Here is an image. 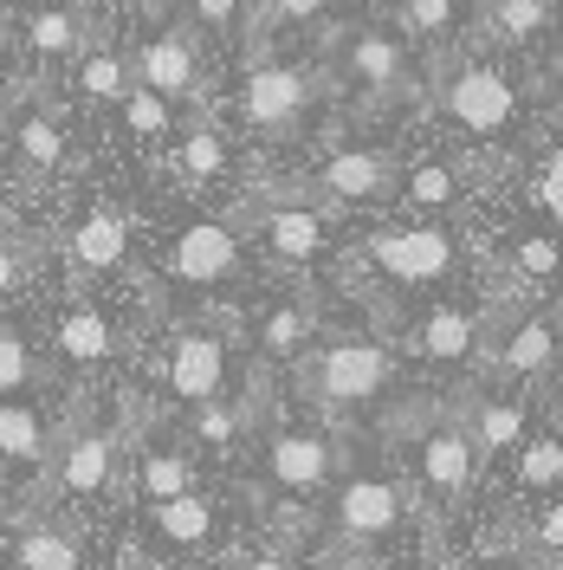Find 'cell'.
<instances>
[{
  "instance_id": "cell-20",
  "label": "cell",
  "mask_w": 563,
  "mask_h": 570,
  "mask_svg": "<svg viewBox=\"0 0 563 570\" xmlns=\"http://www.w3.org/2000/svg\"><path fill=\"white\" fill-rule=\"evenodd\" d=\"M71 85H78V98H91V105H124L137 78H130V59H124V52L91 46V52L78 59V71H71Z\"/></svg>"
},
{
  "instance_id": "cell-1",
  "label": "cell",
  "mask_w": 563,
  "mask_h": 570,
  "mask_svg": "<svg viewBox=\"0 0 563 570\" xmlns=\"http://www.w3.org/2000/svg\"><path fill=\"white\" fill-rule=\"evenodd\" d=\"M305 383H312V395L350 409V402H369V395H383L388 383H395V356H388L383 344L344 337V344H324V351L305 363Z\"/></svg>"
},
{
  "instance_id": "cell-26",
  "label": "cell",
  "mask_w": 563,
  "mask_h": 570,
  "mask_svg": "<svg viewBox=\"0 0 563 570\" xmlns=\"http://www.w3.org/2000/svg\"><path fill=\"white\" fill-rule=\"evenodd\" d=\"M176 163H181V176L188 181H214L220 169H227V142H220V130H214L208 117H195V124L181 130Z\"/></svg>"
},
{
  "instance_id": "cell-15",
  "label": "cell",
  "mask_w": 563,
  "mask_h": 570,
  "mask_svg": "<svg viewBox=\"0 0 563 570\" xmlns=\"http://www.w3.org/2000/svg\"><path fill=\"white\" fill-rule=\"evenodd\" d=\"M13 564L20 570H78L85 551H78V532L59 525V519H27L13 532Z\"/></svg>"
},
{
  "instance_id": "cell-22",
  "label": "cell",
  "mask_w": 563,
  "mask_h": 570,
  "mask_svg": "<svg viewBox=\"0 0 563 570\" xmlns=\"http://www.w3.org/2000/svg\"><path fill=\"white\" fill-rule=\"evenodd\" d=\"M551 356H557V331H551V318H525L512 337H505L498 370H505V376H537V370H551Z\"/></svg>"
},
{
  "instance_id": "cell-33",
  "label": "cell",
  "mask_w": 563,
  "mask_h": 570,
  "mask_svg": "<svg viewBox=\"0 0 563 570\" xmlns=\"http://www.w3.org/2000/svg\"><path fill=\"white\" fill-rule=\"evenodd\" d=\"M117 110H124V124H130L137 137H162V130L176 124V105H162V98H156V91H142V85H130V98H124Z\"/></svg>"
},
{
  "instance_id": "cell-31",
  "label": "cell",
  "mask_w": 563,
  "mask_h": 570,
  "mask_svg": "<svg viewBox=\"0 0 563 570\" xmlns=\"http://www.w3.org/2000/svg\"><path fill=\"white\" fill-rule=\"evenodd\" d=\"M39 383V363H33V351L0 324V402H13L20 390H33Z\"/></svg>"
},
{
  "instance_id": "cell-27",
  "label": "cell",
  "mask_w": 563,
  "mask_h": 570,
  "mask_svg": "<svg viewBox=\"0 0 563 570\" xmlns=\"http://www.w3.org/2000/svg\"><path fill=\"white\" fill-rule=\"evenodd\" d=\"M137 487L156 505H169V499H181V493H195V466L181 461V454H162V448H149L137 461Z\"/></svg>"
},
{
  "instance_id": "cell-25",
  "label": "cell",
  "mask_w": 563,
  "mask_h": 570,
  "mask_svg": "<svg viewBox=\"0 0 563 570\" xmlns=\"http://www.w3.org/2000/svg\"><path fill=\"white\" fill-rule=\"evenodd\" d=\"M473 344H480L473 312H434L422 324V356H434V363H460V356H473Z\"/></svg>"
},
{
  "instance_id": "cell-30",
  "label": "cell",
  "mask_w": 563,
  "mask_h": 570,
  "mask_svg": "<svg viewBox=\"0 0 563 570\" xmlns=\"http://www.w3.org/2000/svg\"><path fill=\"white\" fill-rule=\"evenodd\" d=\"M551 27V0H498L493 7V33L498 39H531V33H544Z\"/></svg>"
},
{
  "instance_id": "cell-43",
  "label": "cell",
  "mask_w": 563,
  "mask_h": 570,
  "mask_svg": "<svg viewBox=\"0 0 563 570\" xmlns=\"http://www.w3.org/2000/svg\"><path fill=\"white\" fill-rule=\"evenodd\" d=\"M110 570H149V564H142V558H117Z\"/></svg>"
},
{
  "instance_id": "cell-38",
  "label": "cell",
  "mask_w": 563,
  "mask_h": 570,
  "mask_svg": "<svg viewBox=\"0 0 563 570\" xmlns=\"http://www.w3.org/2000/svg\"><path fill=\"white\" fill-rule=\"evenodd\" d=\"M537 208L551 214V220H563V149L544 163V176H537Z\"/></svg>"
},
{
  "instance_id": "cell-7",
  "label": "cell",
  "mask_w": 563,
  "mask_h": 570,
  "mask_svg": "<svg viewBox=\"0 0 563 570\" xmlns=\"http://www.w3.org/2000/svg\"><path fill=\"white\" fill-rule=\"evenodd\" d=\"M169 273L181 285H220L240 273V240L227 220H195L176 234V253H169Z\"/></svg>"
},
{
  "instance_id": "cell-6",
  "label": "cell",
  "mask_w": 563,
  "mask_h": 570,
  "mask_svg": "<svg viewBox=\"0 0 563 570\" xmlns=\"http://www.w3.org/2000/svg\"><path fill=\"white\" fill-rule=\"evenodd\" d=\"M169 395H181V402H220L227 395V344L220 337H208V331H181L176 344H169Z\"/></svg>"
},
{
  "instance_id": "cell-12",
  "label": "cell",
  "mask_w": 563,
  "mask_h": 570,
  "mask_svg": "<svg viewBox=\"0 0 563 570\" xmlns=\"http://www.w3.org/2000/svg\"><path fill=\"white\" fill-rule=\"evenodd\" d=\"M317 188L330 195V202H376L395 188V163H388L383 149H337L324 169H317Z\"/></svg>"
},
{
  "instance_id": "cell-4",
  "label": "cell",
  "mask_w": 563,
  "mask_h": 570,
  "mask_svg": "<svg viewBox=\"0 0 563 570\" xmlns=\"http://www.w3.org/2000/svg\"><path fill=\"white\" fill-rule=\"evenodd\" d=\"M312 71L298 66H253L240 85V110H247L253 130H292L305 110H312Z\"/></svg>"
},
{
  "instance_id": "cell-5",
  "label": "cell",
  "mask_w": 563,
  "mask_h": 570,
  "mask_svg": "<svg viewBox=\"0 0 563 570\" xmlns=\"http://www.w3.org/2000/svg\"><path fill=\"white\" fill-rule=\"evenodd\" d=\"M266 473H273V487L285 493H324L330 487V473H337V448L317 434V428H285L273 434V448H266Z\"/></svg>"
},
{
  "instance_id": "cell-29",
  "label": "cell",
  "mask_w": 563,
  "mask_h": 570,
  "mask_svg": "<svg viewBox=\"0 0 563 570\" xmlns=\"http://www.w3.org/2000/svg\"><path fill=\"white\" fill-rule=\"evenodd\" d=\"M312 331H317V318L305 305H279V312H266V324H259V344H266V356H298L312 344Z\"/></svg>"
},
{
  "instance_id": "cell-8",
  "label": "cell",
  "mask_w": 563,
  "mask_h": 570,
  "mask_svg": "<svg viewBox=\"0 0 563 570\" xmlns=\"http://www.w3.org/2000/svg\"><path fill=\"white\" fill-rule=\"evenodd\" d=\"M402 525V487L395 480H344L337 487V532L350 544H376Z\"/></svg>"
},
{
  "instance_id": "cell-35",
  "label": "cell",
  "mask_w": 563,
  "mask_h": 570,
  "mask_svg": "<svg viewBox=\"0 0 563 570\" xmlns=\"http://www.w3.org/2000/svg\"><path fill=\"white\" fill-rule=\"evenodd\" d=\"M512 259H518V273H531V279H551L563 266V247L551 234H518V240H512Z\"/></svg>"
},
{
  "instance_id": "cell-2",
  "label": "cell",
  "mask_w": 563,
  "mask_h": 570,
  "mask_svg": "<svg viewBox=\"0 0 563 570\" xmlns=\"http://www.w3.org/2000/svg\"><path fill=\"white\" fill-rule=\"evenodd\" d=\"M441 105L454 117L460 130H473V137H498L512 117H518V91H512V78L498 66H460L447 85H441Z\"/></svg>"
},
{
  "instance_id": "cell-45",
  "label": "cell",
  "mask_w": 563,
  "mask_h": 570,
  "mask_svg": "<svg viewBox=\"0 0 563 570\" xmlns=\"http://www.w3.org/2000/svg\"><path fill=\"white\" fill-rule=\"evenodd\" d=\"M447 570H473V564H447Z\"/></svg>"
},
{
  "instance_id": "cell-11",
  "label": "cell",
  "mask_w": 563,
  "mask_h": 570,
  "mask_svg": "<svg viewBox=\"0 0 563 570\" xmlns=\"http://www.w3.org/2000/svg\"><path fill=\"white\" fill-rule=\"evenodd\" d=\"M130 78H137L142 91H156L162 105H176V98H188L201 78H195V39L188 33H162L149 39L137 59H130Z\"/></svg>"
},
{
  "instance_id": "cell-42",
  "label": "cell",
  "mask_w": 563,
  "mask_h": 570,
  "mask_svg": "<svg viewBox=\"0 0 563 570\" xmlns=\"http://www.w3.org/2000/svg\"><path fill=\"white\" fill-rule=\"evenodd\" d=\"M240 570H292V564H285V558H273V551H259V558H247Z\"/></svg>"
},
{
  "instance_id": "cell-14",
  "label": "cell",
  "mask_w": 563,
  "mask_h": 570,
  "mask_svg": "<svg viewBox=\"0 0 563 570\" xmlns=\"http://www.w3.org/2000/svg\"><path fill=\"white\" fill-rule=\"evenodd\" d=\"M259 240L279 259H317L324 253V214L298 208V202H279V208L259 214Z\"/></svg>"
},
{
  "instance_id": "cell-23",
  "label": "cell",
  "mask_w": 563,
  "mask_h": 570,
  "mask_svg": "<svg viewBox=\"0 0 563 570\" xmlns=\"http://www.w3.org/2000/svg\"><path fill=\"white\" fill-rule=\"evenodd\" d=\"M473 454H505V448H518L525 441V402H480V415H473Z\"/></svg>"
},
{
  "instance_id": "cell-24",
  "label": "cell",
  "mask_w": 563,
  "mask_h": 570,
  "mask_svg": "<svg viewBox=\"0 0 563 570\" xmlns=\"http://www.w3.org/2000/svg\"><path fill=\"white\" fill-rule=\"evenodd\" d=\"M156 532L169 544H208L214 532V499L208 493H181L169 505H156Z\"/></svg>"
},
{
  "instance_id": "cell-34",
  "label": "cell",
  "mask_w": 563,
  "mask_h": 570,
  "mask_svg": "<svg viewBox=\"0 0 563 570\" xmlns=\"http://www.w3.org/2000/svg\"><path fill=\"white\" fill-rule=\"evenodd\" d=\"M188 428H195V441H208V448H234V434L247 428V415H240L234 402H201Z\"/></svg>"
},
{
  "instance_id": "cell-46",
  "label": "cell",
  "mask_w": 563,
  "mask_h": 570,
  "mask_svg": "<svg viewBox=\"0 0 563 570\" xmlns=\"http://www.w3.org/2000/svg\"><path fill=\"white\" fill-rule=\"evenodd\" d=\"M149 7H169V0H149Z\"/></svg>"
},
{
  "instance_id": "cell-17",
  "label": "cell",
  "mask_w": 563,
  "mask_h": 570,
  "mask_svg": "<svg viewBox=\"0 0 563 570\" xmlns=\"http://www.w3.org/2000/svg\"><path fill=\"white\" fill-rule=\"evenodd\" d=\"M85 13L71 7H39L27 13V46H33L39 66H66V59H85Z\"/></svg>"
},
{
  "instance_id": "cell-3",
  "label": "cell",
  "mask_w": 563,
  "mask_h": 570,
  "mask_svg": "<svg viewBox=\"0 0 563 570\" xmlns=\"http://www.w3.org/2000/svg\"><path fill=\"white\" fill-rule=\"evenodd\" d=\"M369 259L402 285L447 279L454 273V234L447 227H383V234H369Z\"/></svg>"
},
{
  "instance_id": "cell-13",
  "label": "cell",
  "mask_w": 563,
  "mask_h": 570,
  "mask_svg": "<svg viewBox=\"0 0 563 570\" xmlns=\"http://www.w3.org/2000/svg\"><path fill=\"white\" fill-rule=\"evenodd\" d=\"M124 253H130V220L117 208H91L71 227V266L78 273H110V266H124Z\"/></svg>"
},
{
  "instance_id": "cell-19",
  "label": "cell",
  "mask_w": 563,
  "mask_h": 570,
  "mask_svg": "<svg viewBox=\"0 0 563 570\" xmlns=\"http://www.w3.org/2000/svg\"><path fill=\"white\" fill-rule=\"evenodd\" d=\"M52 337H59V356H71V363H105L117 351V337H110L98 305H66V318H59Z\"/></svg>"
},
{
  "instance_id": "cell-41",
  "label": "cell",
  "mask_w": 563,
  "mask_h": 570,
  "mask_svg": "<svg viewBox=\"0 0 563 570\" xmlns=\"http://www.w3.org/2000/svg\"><path fill=\"white\" fill-rule=\"evenodd\" d=\"M266 13H279V20H312V13H324V0H266Z\"/></svg>"
},
{
  "instance_id": "cell-32",
  "label": "cell",
  "mask_w": 563,
  "mask_h": 570,
  "mask_svg": "<svg viewBox=\"0 0 563 570\" xmlns=\"http://www.w3.org/2000/svg\"><path fill=\"white\" fill-rule=\"evenodd\" d=\"M402 20L415 39H454L460 0H402Z\"/></svg>"
},
{
  "instance_id": "cell-28",
  "label": "cell",
  "mask_w": 563,
  "mask_h": 570,
  "mask_svg": "<svg viewBox=\"0 0 563 570\" xmlns=\"http://www.w3.org/2000/svg\"><path fill=\"white\" fill-rule=\"evenodd\" d=\"M518 487H525V493L563 487V434H531L525 454H518Z\"/></svg>"
},
{
  "instance_id": "cell-10",
  "label": "cell",
  "mask_w": 563,
  "mask_h": 570,
  "mask_svg": "<svg viewBox=\"0 0 563 570\" xmlns=\"http://www.w3.org/2000/svg\"><path fill=\"white\" fill-rule=\"evenodd\" d=\"M110 466H117V434L110 428H78L66 434V448H59V461H52V487L59 493H105Z\"/></svg>"
},
{
  "instance_id": "cell-39",
  "label": "cell",
  "mask_w": 563,
  "mask_h": 570,
  "mask_svg": "<svg viewBox=\"0 0 563 570\" xmlns=\"http://www.w3.org/2000/svg\"><path fill=\"white\" fill-rule=\"evenodd\" d=\"M537 544H544V551H563V493L544 505V519H537Z\"/></svg>"
},
{
  "instance_id": "cell-40",
  "label": "cell",
  "mask_w": 563,
  "mask_h": 570,
  "mask_svg": "<svg viewBox=\"0 0 563 570\" xmlns=\"http://www.w3.org/2000/svg\"><path fill=\"white\" fill-rule=\"evenodd\" d=\"M20 279H27V259H20V247H13V240H0V298H7Z\"/></svg>"
},
{
  "instance_id": "cell-44",
  "label": "cell",
  "mask_w": 563,
  "mask_h": 570,
  "mask_svg": "<svg viewBox=\"0 0 563 570\" xmlns=\"http://www.w3.org/2000/svg\"><path fill=\"white\" fill-rule=\"evenodd\" d=\"M337 570H383V564H369V558H363V564H337Z\"/></svg>"
},
{
  "instance_id": "cell-9",
  "label": "cell",
  "mask_w": 563,
  "mask_h": 570,
  "mask_svg": "<svg viewBox=\"0 0 563 570\" xmlns=\"http://www.w3.org/2000/svg\"><path fill=\"white\" fill-rule=\"evenodd\" d=\"M480 473V454H473V434L460 422H441L422 434V487L434 499H460Z\"/></svg>"
},
{
  "instance_id": "cell-36",
  "label": "cell",
  "mask_w": 563,
  "mask_h": 570,
  "mask_svg": "<svg viewBox=\"0 0 563 570\" xmlns=\"http://www.w3.org/2000/svg\"><path fill=\"white\" fill-rule=\"evenodd\" d=\"M454 195H460V176L441 169V163H422V169L408 176V202H422V208H447Z\"/></svg>"
},
{
  "instance_id": "cell-37",
  "label": "cell",
  "mask_w": 563,
  "mask_h": 570,
  "mask_svg": "<svg viewBox=\"0 0 563 570\" xmlns=\"http://www.w3.org/2000/svg\"><path fill=\"white\" fill-rule=\"evenodd\" d=\"M188 20H201L208 33H227L240 20V0H188Z\"/></svg>"
},
{
  "instance_id": "cell-18",
  "label": "cell",
  "mask_w": 563,
  "mask_h": 570,
  "mask_svg": "<svg viewBox=\"0 0 563 570\" xmlns=\"http://www.w3.org/2000/svg\"><path fill=\"white\" fill-rule=\"evenodd\" d=\"M13 149H20V163H27L33 176H59V169L71 163L66 124H59L52 110H27V117L13 124Z\"/></svg>"
},
{
  "instance_id": "cell-16",
  "label": "cell",
  "mask_w": 563,
  "mask_h": 570,
  "mask_svg": "<svg viewBox=\"0 0 563 570\" xmlns=\"http://www.w3.org/2000/svg\"><path fill=\"white\" fill-rule=\"evenodd\" d=\"M344 71L356 85H369V91H402L408 85V52L388 33H356L350 52H344Z\"/></svg>"
},
{
  "instance_id": "cell-21",
  "label": "cell",
  "mask_w": 563,
  "mask_h": 570,
  "mask_svg": "<svg viewBox=\"0 0 563 570\" xmlns=\"http://www.w3.org/2000/svg\"><path fill=\"white\" fill-rule=\"evenodd\" d=\"M0 454L7 461H27V466L52 461V434H46V422H39L27 402H0Z\"/></svg>"
}]
</instances>
